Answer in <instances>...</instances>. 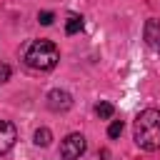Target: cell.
I'll return each mask as SVG.
<instances>
[{"label":"cell","instance_id":"5","mask_svg":"<svg viewBox=\"0 0 160 160\" xmlns=\"http://www.w3.org/2000/svg\"><path fill=\"white\" fill-rule=\"evenodd\" d=\"M15 140H18V128L10 120H0V155L10 152Z\"/></svg>","mask_w":160,"mask_h":160},{"label":"cell","instance_id":"1","mask_svg":"<svg viewBox=\"0 0 160 160\" xmlns=\"http://www.w3.org/2000/svg\"><path fill=\"white\" fill-rule=\"evenodd\" d=\"M132 138H135L138 148H142V150H148V152L160 150V110H155V108L142 110V112L135 118Z\"/></svg>","mask_w":160,"mask_h":160},{"label":"cell","instance_id":"9","mask_svg":"<svg viewBox=\"0 0 160 160\" xmlns=\"http://www.w3.org/2000/svg\"><path fill=\"white\" fill-rule=\"evenodd\" d=\"M95 115H98L100 120H110V118L115 115V105H112V102H98V105H95Z\"/></svg>","mask_w":160,"mask_h":160},{"label":"cell","instance_id":"11","mask_svg":"<svg viewBox=\"0 0 160 160\" xmlns=\"http://www.w3.org/2000/svg\"><path fill=\"white\" fill-rule=\"evenodd\" d=\"M52 20H55V12H50V10L38 12V22H40V25H52Z\"/></svg>","mask_w":160,"mask_h":160},{"label":"cell","instance_id":"7","mask_svg":"<svg viewBox=\"0 0 160 160\" xmlns=\"http://www.w3.org/2000/svg\"><path fill=\"white\" fill-rule=\"evenodd\" d=\"M50 140H52V132H50L48 128H38V130H35V135H32V142H35L38 148H48V145H50Z\"/></svg>","mask_w":160,"mask_h":160},{"label":"cell","instance_id":"4","mask_svg":"<svg viewBox=\"0 0 160 160\" xmlns=\"http://www.w3.org/2000/svg\"><path fill=\"white\" fill-rule=\"evenodd\" d=\"M48 108H50L52 112H65V110L72 108V95H70L68 90L55 88V90L48 92Z\"/></svg>","mask_w":160,"mask_h":160},{"label":"cell","instance_id":"8","mask_svg":"<svg viewBox=\"0 0 160 160\" xmlns=\"http://www.w3.org/2000/svg\"><path fill=\"white\" fill-rule=\"evenodd\" d=\"M82 30V18L80 15H68V20H65V32L68 35H75V32H80Z\"/></svg>","mask_w":160,"mask_h":160},{"label":"cell","instance_id":"3","mask_svg":"<svg viewBox=\"0 0 160 160\" xmlns=\"http://www.w3.org/2000/svg\"><path fill=\"white\" fill-rule=\"evenodd\" d=\"M88 150V140L80 132H70L62 142H60V158L62 160H80Z\"/></svg>","mask_w":160,"mask_h":160},{"label":"cell","instance_id":"2","mask_svg":"<svg viewBox=\"0 0 160 160\" xmlns=\"http://www.w3.org/2000/svg\"><path fill=\"white\" fill-rule=\"evenodd\" d=\"M58 60H60V50H58V45L50 42V40H35V42L25 50V62H28V68L40 70V72L52 70V68L58 65Z\"/></svg>","mask_w":160,"mask_h":160},{"label":"cell","instance_id":"6","mask_svg":"<svg viewBox=\"0 0 160 160\" xmlns=\"http://www.w3.org/2000/svg\"><path fill=\"white\" fill-rule=\"evenodd\" d=\"M142 35H145L148 48H152L155 52H160V20H155V18L145 20V30H142Z\"/></svg>","mask_w":160,"mask_h":160},{"label":"cell","instance_id":"12","mask_svg":"<svg viewBox=\"0 0 160 160\" xmlns=\"http://www.w3.org/2000/svg\"><path fill=\"white\" fill-rule=\"evenodd\" d=\"M10 65H5V62H0V82H8L10 80Z\"/></svg>","mask_w":160,"mask_h":160},{"label":"cell","instance_id":"10","mask_svg":"<svg viewBox=\"0 0 160 160\" xmlns=\"http://www.w3.org/2000/svg\"><path fill=\"white\" fill-rule=\"evenodd\" d=\"M122 130H125V125H122V120H112L110 122V128H108V138H120L122 135Z\"/></svg>","mask_w":160,"mask_h":160}]
</instances>
